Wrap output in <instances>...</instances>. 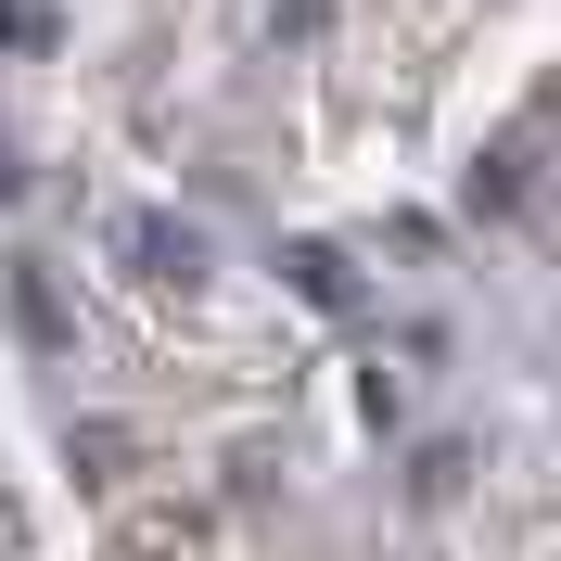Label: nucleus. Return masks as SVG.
<instances>
[{
  "mask_svg": "<svg viewBox=\"0 0 561 561\" xmlns=\"http://www.w3.org/2000/svg\"><path fill=\"white\" fill-rule=\"evenodd\" d=\"M115 243H128L153 280H179V268H192V230H167V217H115Z\"/></svg>",
  "mask_w": 561,
  "mask_h": 561,
  "instance_id": "f257e3e1",
  "label": "nucleus"
},
{
  "mask_svg": "<svg viewBox=\"0 0 561 561\" xmlns=\"http://www.w3.org/2000/svg\"><path fill=\"white\" fill-rule=\"evenodd\" d=\"M280 268L307 280V307H357V294H345V268H332V255H319V243H294V255H280Z\"/></svg>",
  "mask_w": 561,
  "mask_h": 561,
  "instance_id": "f03ea898",
  "label": "nucleus"
}]
</instances>
